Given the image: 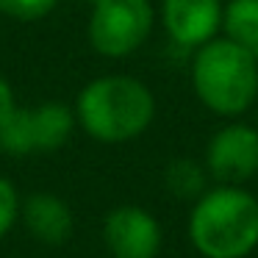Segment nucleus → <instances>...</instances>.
<instances>
[{"instance_id":"f257e3e1","label":"nucleus","mask_w":258,"mask_h":258,"mask_svg":"<svg viewBox=\"0 0 258 258\" xmlns=\"http://www.w3.org/2000/svg\"><path fill=\"white\" fill-rule=\"evenodd\" d=\"M75 122L103 145L134 142L153 125L156 97L134 75H100L78 92Z\"/></svg>"},{"instance_id":"f03ea898","label":"nucleus","mask_w":258,"mask_h":258,"mask_svg":"<svg viewBox=\"0 0 258 258\" xmlns=\"http://www.w3.org/2000/svg\"><path fill=\"white\" fill-rule=\"evenodd\" d=\"M189 241L203 258H247L258 247V197L244 186L206 189L191 206Z\"/></svg>"},{"instance_id":"7ed1b4c3","label":"nucleus","mask_w":258,"mask_h":258,"mask_svg":"<svg viewBox=\"0 0 258 258\" xmlns=\"http://www.w3.org/2000/svg\"><path fill=\"white\" fill-rule=\"evenodd\" d=\"M191 89L217 117H241L258 100V58L236 42L214 36L195 50Z\"/></svg>"},{"instance_id":"20e7f679","label":"nucleus","mask_w":258,"mask_h":258,"mask_svg":"<svg viewBox=\"0 0 258 258\" xmlns=\"http://www.w3.org/2000/svg\"><path fill=\"white\" fill-rule=\"evenodd\" d=\"M75 108L61 100L17 106L0 125V150L12 158L61 150L75 131Z\"/></svg>"},{"instance_id":"39448f33","label":"nucleus","mask_w":258,"mask_h":258,"mask_svg":"<svg viewBox=\"0 0 258 258\" xmlns=\"http://www.w3.org/2000/svg\"><path fill=\"white\" fill-rule=\"evenodd\" d=\"M156 23L150 0H92L86 36L95 53L125 58L147 42Z\"/></svg>"},{"instance_id":"423d86ee","label":"nucleus","mask_w":258,"mask_h":258,"mask_svg":"<svg viewBox=\"0 0 258 258\" xmlns=\"http://www.w3.org/2000/svg\"><path fill=\"white\" fill-rule=\"evenodd\" d=\"M203 167L217 183L244 186L258 175V128L239 119L222 125L208 139Z\"/></svg>"},{"instance_id":"0eeeda50","label":"nucleus","mask_w":258,"mask_h":258,"mask_svg":"<svg viewBox=\"0 0 258 258\" xmlns=\"http://www.w3.org/2000/svg\"><path fill=\"white\" fill-rule=\"evenodd\" d=\"M161 225L142 206H117L103 219V244L111 258H158Z\"/></svg>"},{"instance_id":"6e6552de","label":"nucleus","mask_w":258,"mask_h":258,"mask_svg":"<svg viewBox=\"0 0 258 258\" xmlns=\"http://www.w3.org/2000/svg\"><path fill=\"white\" fill-rule=\"evenodd\" d=\"M222 0H161V25L172 45L197 50L222 31Z\"/></svg>"},{"instance_id":"1a4fd4ad","label":"nucleus","mask_w":258,"mask_h":258,"mask_svg":"<svg viewBox=\"0 0 258 258\" xmlns=\"http://www.w3.org/2000/svg\"><path fill=\"white\" fill-rule=\"evenodd\" d=\"M20 219L28 233L45 247H61L75 230V217L67 200L53 191H34L23 200Z\"/></svg>"},{"instance_id":"9d476101","label":"nucleus","mask_w":258,"mask_h":258,"mask_svg":"<svg viewBox=\"0 0 258 258\" xmlns=\"http://www.w3.org/2000/svg\"><path fill=\"white\" fill-rule=\"evenodd\" d=\"M222 31L225 39L258 58V0H228L222 9Z\"/></svg>"},{"instance_id":"9b49d317","label":"nucleus","mask_w":258,"mask_h":258,"mask_svg":"<svg viewBox=\"0 0 258 258\" xmlns=\"http://www.w3.org/2000/svg\"><path fill=\"white\" fill-rule=\"evenodd\" d=\"M206 180H208L206 167L191 161V158H175L164 169V183L180 200H197L206 191Z\"/></svg>"},{"instance_id":"f8f14e48","label":"nucleus","mask_w":258,"mask_h":258,"mask_svg":"<svg viewBox=\"0 0 258 258\" xmlns=\"http://www.w3.org/2000/svg\"><path fill=\"white\" fill-rule=\"evenodd\" d=\"M56 6L58 0H0V14H6L17 23H36V20L47 17Z\"/></svg>"},{"instance_id":"ddd939ff","label":"nucleus","mask_w":258,"mask_h":258,"mask_svg":"<svg viewBox=\"0 0 258 258\" xmlns=\"http://www.w3.org/2000/svg\"><path fill=\"white\" fill-rule=\"evenodd\" d=\"M20 208H23V197H20L17 186L0 175V241L20 222Z\"/></svg>"},{"instance_id":"4468645a","label":"nucleus","mask_w":258,"mask_h":258,"mask_svg":"<svg viewBox=\"0 0 258 258\" xmlns=\"http://www.w3.org/2000/svg\"><path fill=\"white\" fill-rule=\"evenodd\" d=\"M17 108V97H14V89L3 75H0V125L6 122V117Z\"/></svg>"},{"instance_id":"2eb2a0df","label":"nucleus","mask_w":258,"mask_h":258,"mask_svg":"<svg viewBox=\"0 0 258 258\" xmlns=\"http://www.w3.org/2000/svg\"><path fill=\"white\" fill-rule=\"evenodd\" d=\"M89 3H92V0H89Z\"/></svg>"},{"instance_id":"dca6fc26","label":"nucleus","mask_w":258,"mask_h":258,"mask_svg":"<svg viewBox=\"0 0 258 258\" xmlns=\"http://www.w3.org/2000/svg\"><path fill=\"white\" fill-rule=\"evenodd\" d=\"M255 128H258V125H255Z\"/></svg>"}]
</instances>
